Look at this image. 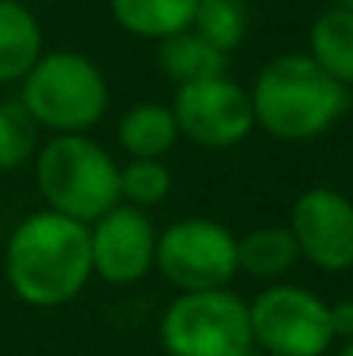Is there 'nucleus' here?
Returning a JSON list of instances; mask_svg holds the SVG:
<instances>
[{
  "mask_svg": "<svg viewBox=\"0 0 353 356\" xmlns=\"http://www.w3.org/2000/svg\"><path fill=\"white\" fill-rule=\"evenodd\" d=\"M3 275L13 294L28 307H63L75 300L94 275L91 232L54 209L25 216L6 241Z\"/></svg>",
  "mask_w": 353,
  "mask_h": 356,
  "instance_id": "1",
  "label": "nucleus"
},
{
  "mask_svg": "<svg viewBox=\"0 0 353 356\" xmlns=\"http://www.w3.org/2000/svg\"><path fill=\"white\" fill-rule=\"evenodd\" d=\"M254 122L279 141H313L350 110V88L335 81L306 54H279L250 88Z\"/></svg>",
  "mask_w": 353,
  "mask_h": 356,
  "instance_id": "2",
  "label": "nucleus"
},
{
  "mask_svg": "<svg viewBox=\"0 0 353 356\" xmlns=\"http://www.w3.org/2000/svg\"><path fill=\"white\" fill-rule=\"evenodd\" d=\"M35 181L47 209L91 225L119 197V163L88 135H54L35 154Z\"/></svg>",
  "mask_w": 353,
  "mask_h": 356,
  "instance_id": "3",
  "label": "nucleus"
},
{
  "mask_svg": "<svg viewBox=\"0 0 353 356\" xmlns=\"http://www.w3.org/2000/svg\"><path fill=\"white\" fill-rule=\"evenodd\" d=\"M19 85V100L38 129L54 135H88L110 106L104 69L75 50L44 54Z\"/></svg>",
  "mask_w": 353,
  "mask_h": 356,
  "instance_id": "4",
  "label": "nucleus"
},
{
  "mask_svg": "<svg viewBox=\"0 0 353 356\" xmlns=\"http://www.w3.org/2000/svg\"><path fill=\"white\" fill-rule=\"evenodd\" d=\"M169 356H244L254 350L250 307L229 288L179 294L160 319Z\"/></svg>",
  "mask_w": 353,
  "mask_h": 356,
  "instance_id": "5",
  "label": "nucleus"
},
{
  "mask_svg": "<svg viewBox=\"0 0 353 356\" xmlns=\"http://www.w3.org/2000/svg\"><path fill=\"white\" fill-rule=\"evenodd\" d=\"M154 269L179 294L229 288L238 275V238L222 222L188 216L156 234Z\"/></svg>",
  "mask_w": 353,
  "mask_h": 356,
  "instance_id": "6",
  "label": "nucleus"
},
{
  "mask_svg": "<svg viewBox=\"0 0 353 356\" xmlns=\"http://www.w3.org/2000/svg\"><path fill=\"white\" fill-rule=\"evenodd\" d=\"M250 307L254 347L266 356H325L335 341L329 303L297 284H272Z\"/></svg>",
  "mask_w": 353,
  "mask_h": 356,
  "instance_id": "7",
  "label": "nucleus"
},
{
  "mask_svg": "<svg viewBox=\"0 0 353 356\" xmlns=\"http://www.w3.org/2000/svg\"><path fill=\"white\" fill-rule=\"evenodd\" d=\"M169 106L179 122V135L210 150L238 147L241 141H247V135L256 125L250 91L229 75L175 88V97Z\"/></svg>",
  "mask_w": 353,
  "mask_h": 356,
  "instance_id": "8",
  "label": "nucleus"
},
{
  "mask_svg": "<svg viewBox=\"0 0 353 356\" xmlns=\"http://www.w3.org/2000/svg\"><path fill=\"white\" fill-rule=\"evenodd\" d=\"M297 250L322 272L353 269V200L335 188H306L288 219Z\"/></svg>",
  "mask_w": 353,
  "mask_h": 356,
  "instance_id": "9",
  "label": "nucleus"
},
{
  "mask_svg": "<svg viewBox=\"0 0 353 356\" xmlns=\"http://www.w3.org/2000/svg\"><path fill=\"white\" fill-rule=\"evenodd\" d=\"M91 232V263L94 275L106 284H135L154 269L156 228L147 213L129 203H116L110 213L88 225Z\"/></svg>",
  "mask_w": 353,
  "mask_h": 356,
  "instance_id": "10",
  "label": "nucleus"
},
{
  "mask_svg": "<svg viewBox=\"0 0 353 356\" xmlns=\"http://www.w3.org/2000/svg\"><path fill=\"white\" fill-rule=\"evenodd\" d=\"M44 56V31L22 0H0V85H16Z\"/></svg>",
  "mask_w": 353,
  "mask_h": 356,
  "instance_id": "11",
  "label": "nucleus"
},
{
  "mask_svg": "<svg viewBox=\"0 0 353 356\" xmlns=\"http://www.w3.org/2000/svg\"><path fill=\"white\" fill-rule=\"evenodd\" d=\"M156 69L172 81L175 88L197 85L206 79H219L229 69V54L213 47L206 38H200L194 29L179 31L172 38L156 41Z\"/></svg>",
  "mask_w": 353,
  "mask_h": 356,
  "instance_id": "12",
  "label": "nucleus"
},
{
  "mask_svg": "<svg viewBox=\"0 0 353 356\" xmlns=\"http://www.w3.org/2000/svg\"><path fill=\"white\" fill-rule=\"evenodd\" d=\"M179 138L172 106L163 104H135L116 125V141L131 160H163Z\"/></svg>",
  "mask_w": 353,
  "mask_h": 356,
  "instance_id": "13",
  "label": "nucleus"
},
{
  "mask_svg": "<svg viewBox=\"0 0 353 356\" xmlns=\"http://www.w3.org/2000/svg\"><path fill=\"white\" fill-rule=\"evenodd\" d=\"M197 0H110V16L122 31L144 41H163L194 25Z\"/></svg>",
  "mask_w": 353,
  "mask_h": 356,
  "instance_id": "14",
  "label": "nucleus"
},
{
  "mask_svg": "<svg viewBox=\"0 0 353 356\" xmlns=\"http://www.w3.org/2000/svg\"><path fill=\"white\" fill-rule=\"evenodd\" d=\"M313 63L329 72L344 88L353 85V10L329 6L310 25V50Z\"/></svg>",
  "mask_w": 353,
  "mask_h": 356,
  "instance_id": "15",
  "label": "nucleus"
},
{
  "mask_svg": "<svg viewBox=\"0 0 353 356\" xmlns=\"http://www.w3.org/2000/svg\"><path fill=\"white\" fill-rule=\"evenodd\" d=\"M300 259L288 225H263L238 238V272L254 278H279Z\"/></svg>",
  "mask_w": 353,
  "mask_h": 356,
  "instance_id": "16",
  "label": "nucleus"
},
{
  "mask_svg": "<svg viewBox=\"0 0 353 356\" xmlns=\"http://www.w3.org/2000/svg\"><path fill=\"white\" fill-rule=\"evenodd\" d=\"M191 29L222 54H231L247 38L250 3L247 0H197Z\"/></svg>",
  "mask_w": 353,
  "mask_h": 356,
  "instance_id": "17",
  "label": "nucleus"
},
{
  "mask_svg": "<svg viewBox=\"0 0 353 356\" xmlns=\"http://www.w3.org/2000/svg\"><path fill=\"white\" fill-rule=\"evenodd\" d=\"M38 154V122L22 100H0V172L28 166Z\"/></svg>",
  "mask_w": 353,
  "mask_h": 356,
  "instance_id": "18",
  "label": "nucleus"
},
{
  "mask_svg": "<svg viewBox=\"0 0 353 356\" xmlns=\"http://www.w3.org/2000/svg\"><path fill=\"white\" fill-rule=\"evenodd\" d=\"M169 191H172V172L163 160H129L119 166V197L129 207H160Z\"/></svg>",
  "mask_w": 353,
  "mask_h": 356,
  "instance_id": "19",
  "label": "nucleus"
},
{
  "mask_svg": "<svg viewBox=\"0 0 353 356\" xmlns=\"http://www.w3.org/2000/svg\"><path fill=\"white\" fill-rule=\"evenodd\" d=\"M329 322L335 338L350 341L353 338V300H338L329 307Z\"/></svg>",
  "mask_w": 353,
  "mask_h": 356,
  "instance_id": "20",
  "label": "nucleus"
},
{
  "mask_svg": "<svg viewBox=\"0 0 353 356\" xmlns=\"http://www.w3.org/2000/svg\"><path fill=\"white\" fill-rule=\"evenodd\" d=\"M338 356H353V338L344 341V347H341V353H338Z\"/></svg>",
  "mask_w": 353,
  "mask_h": 356,
  "instance_id": "21",
  "label": "nucleus"
},
{
  "mask_svg": "<svg viewBox=\"0 0 353 356\" xmlns=\"http://www.w3.org/2000/svg\"><path fill=\"white\" fill-rule=\"evenodd\" d=\"M335 6H344V10H353V0H335Z\"/></svg>",
  "mask_w": 353,
  "mask_h": 356,
  "instance_id": "22",
  "label": "nucleus"
},
{
  "mask_svg": "<svg viewBox=\"0 0 353 356\" xmlns=\"http://www.w3.org/2000/svg\"><path fill=\"white\" fill-rule=\"evenodd\" d=\"M22 3H28V6H31V3H47V0H22Z\"/></svg>",
  "mask_w": 353,
  "mask_h": 356,
  "instance_id": "23",
  "label": "nucleus"
}]
</instances>
